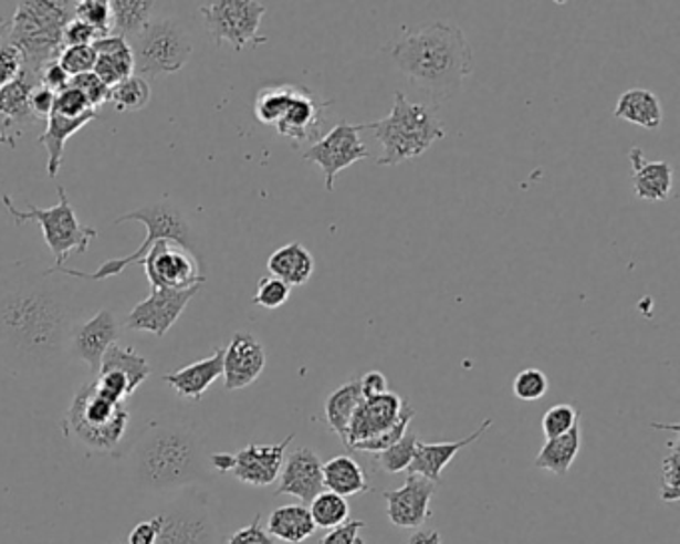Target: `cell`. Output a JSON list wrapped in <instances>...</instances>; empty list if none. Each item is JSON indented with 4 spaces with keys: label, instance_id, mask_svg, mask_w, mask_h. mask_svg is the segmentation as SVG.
Wrapping results in <instances>:
<instances>
[{
    "label": "cell",
    "instance_id": "cell-1",
    "mask_svg": "<svg viewBox=\"0 0 680 544\" xmlns=\"http://www.w3.org/2000/svg\"><path fill=\"white\" fill-rule=\"evenodd\" d=\"M74 307L44 273L0 278V347L21 362L46 363L69 347Z\"/></svg>",
    "mask_w": 680,
    "mask_h": 544
},
{
    "label": "cell",
    "instance_id": "cell-2",
    "mask_svg": "<svg viewBox=\"0 0 680 544\" xmlns=\"http://www.w3.org/2000/svg\"><path fill=\"white\" fill-rule=\"evenodd\" d=\"M397 69L436 98H449L473 72V49L463 31L449 22L409 29L394 44Z\"/></svg>",
    "mask_w": 680,
    "mask_h": 544
},
{
    "label": "cell",
    "instance_id": "cell-3",
    "mask_svg": "<svg viewBox=\"0 0 680 544\" xmlns=\"http://www.w3.org/2000/svg\"><path fill=\"white\" fill-rule=\"evenodd\" d=\"M134 473L148 489H176L208 477L203 444L190 425L178 421L153 423L133 453Z\"/></svg>",
    "mask_w": 680,
    "mask_h": 544
},
{
    "label": "cell",
    "instance_id": "cell-4",
    "mask_svg": "<svg viewBox=\"0 0 680 544\" xmlns=\"http://www.w3.org/2000/svg\"><path fill=\"white\" fill-rule=\"evenodd\" d=\"M76 2L71 0H29L19 2L12 17L9 44L24 59V72L41 82L46 64L59 61L64 51L62 32L74 19Z\"/></svg>",
    "mask_w": 680,
    "mask_h": 544
},
{
    "label": "cell",
    "instance_id": "cell-5",
    "mask_svg": "<svg viewBox=\"0 0 680 544\" xmlns=\"http://www.w3.org/2000/svg\"><path fill=\"white\" fill-rule=\"evenodd\" d=\"M364 130H372L384 146V156L377 166H397L426 154L437 140L446 138V128L436 112L426 104H416L406 98L404 92L394 94V108L381 121L362 124Z\"/></svg>",
    "mask_w": 680,
    "mask_h": 544
},
{
    "label": "cell",
    "instance_id": "cell-6",
    "mask_svg": "<svg viewBox=\"0 0 680 544\" xmlns=\"http://www.w3.org/2000/svg\"><path fill=\"white\" fill-rule=\"evenodd\" d=\"M130 220L133 222H143L146 226V232H148L143 245L136 252L126 255V258L108 260L94 273H82L79 270L64 268V265L62 268H51L49 273L72 275V278H81V280H86V282H102V280H108V278H114V275H121L133 263L143 262L146 253L153 250L154 243L163 242V240L182 243L184 248H188V250H192L196 253L192 226L186 220V213L172 200L166 198L163 202L150 203V206L138 208L134 212L124 213L114 223L130 222Z\"/></svg>",
    "mask_w": 680,
    "mask_h": 544
},
{
    "label": "cell",
    "instance_id": "cell-7",
    "mask_svg": "<svg viewBox=\"0 0 680 544\" xmlns=\"http://www.w3.org/2000/svg\"><path fill=\"white\" fill-rule=\"evenodd\" d=\"M130 415L124 404L101 394L96 381L82 385L66 414V429L84 447L98 453L114 451L126 433Z\"/></svg>",
    "mask_w": 680,
    "mask_h": 544
},
{
    "label": "cell",
    "instance_id": "cell-8",
    "mask_svg": "<svg viewBox=\"0 0 680 544\" xmlns=\"http://www.w3.org/2000/svg\"><path fill=\"white\" fill-rule=\"evenodd\" d=\"M59 196H61V202L56 206L44 210V208L34 206V203H29L27 212H22L12 203L9 193L2 196V206L7 208V213L12 216L14 222L24 223L34 220V222L41 223L44 242L56 258L54 268H62V263L69 260L71 253L86 252L92 238H98V230H94L91 226H84L76 218V212L72 210L71 200H69L66 190L62 186H59Z\"/></svg>",
    "mask_w": 680,
    "mask_h": 544
},
{
    "label": "cell",
    "instance_id": "cell-9",
    "mask_svg": "<svg viewBox=\"0 0 680 544\" xmlns=\"http://www.w3.org/2000/svg\"><path fill=\"white\" fill-rule=\"evenodd\" d=\"M128 44L133 49L134 74L143 79L182 71L193 51L190 34L172 19L148 22Z\"/></svg>",
    "mask_w": 680,
    "mask_h": 544
},
{
    "label": "cell",
    "instance_id": "cell-10",
    "mask_svg": "<svg viewBox=\"0 0 680 544\" xmlns=\"http://www.w3.org/2000/svg\"><path fill=\"white\" fill-rule=\"evenodd\" d=\"M200 12L218 46L228 42L236 52H240L244 51L248 44L258 46L268 42V39L260 34V24L268 12L265 2L218 0L203 2Z\"/></svg>",
    "mask_w": 680,
    "mask_h": 544
},
{
    "label": "cell",
    "instance_id": "cell-11",
    "mask_svg": "<svg viewBox=\"0 0 680 544\" xmlns=\"http://www.w3.org/2000/svg\"><path fill=\"white\" fill-rule=\"evenodd\" d=\"M154 519L158 523L156 544H218V524L200 494H186Z\"/></svg>",
    "mask_w": 680,
    "mask_h": 544
},
{
    "label": "cell",
    "instance_id": "cell-12",
    "mask_svg": "<svg viewBox=\"0 0 680 544\" xmlns=\"http://www.w3.org/2000/svg\"><path fill=\"white\" fill-rule=\"evenodd\" d=\"M140 265L153 290H188L206 282L198 253L172 240L154 243Z\"/></svg>",
    "mask_w": 680,
    "mask_h": 544
},
{
    "label": "cell",
    "instance_id": "cell-13",
    "mask_svg": "<svg viewBox=\"0 0 680 544\" xmlns=\"http://www.w3.org/2000/svg\"><path fill=\"white\" fill-rule=\"evenodd\" d=\"M362 130V124L354 126L342 122L305 150V160L317 164L324 170L327 192L334 190L335 176L339 171L354 166L356 161L369 158V150L359 138Z\"/></svg>",
    "mask_w": 680,
    "mask_h": 544
},
{
    "label": "cell",
    "instance_id": "cell-14",
    "mask_svg": "<svg viewBox=\"0 0 680 544\" xmlns=\"http://www.w3.org/2000/svg\"><path fill=\"white\" fill-rule=\"evenodd\" d=\"M198 292L200 285H193L188 290H153L150 295L138 303L126 317V327L134 332H148L156 337H164Z\"/></svg>",
    "mask_w": 680,
    "mask_h": 544
},
{
    "label": "cell",
    "instance_id": "cell-15",
    "mask_svg": "<svg viewBox=\"0 0 680 544\" xmlns=\"http://www.w3.org/2000/svg\"><path fill=\"white\" fill-rule=\"evenodd\" d=\"M332 106V102L320 101L314 92L304 86H294L292 101L287 104L282 121L274 128L280 136H284L294 146H302L305 142L320 140V134L324 128L325 111Z\"/></svg>",
    "mask_w": 680,
    "mask_h": 544
},
{
    "label": "cell",
    "instance_id": "cell-16",
    "mask_svg": "<svg viewBox=\"0 0 680 544\" xmlns=\"http://www.w3.org/2000/svg\"><path fill=\"white\" fill-rule=\"evenodd\" d=\"M437 484L419 474L407 473L406 483L396 491H386L387 519L399 529H419L426 523Z\"/></svg>",
    "mask_w": 680,
    "mask_h": 544
},
{
    "label": "cell",
    "instance_id": "cell-17",
    "mask_svg": "<svg viewBox=\"0 0 680 544\" xmlns=\"http://www.w3.org/2000/svg\"><path fill=\"white\" fill-rule=\"evenodd\" d=\"M121 335V323L111 310H102L94 313L88 322L81 323L74 327L71 335V349L74 357H79L84 363H88L94 375L101 374V363L104 353L108 352Z\"/></svg>",
    "mask_w": 680,
    "mask_h": 544
},
{
    "label": "cell",
    "instance_id": "cell-18",
    "mask_svg": "<svg viewBox=\"0 0 680 544\" xmlns=\"http://www.w3.org/2000/svg\"><path fill=\"white\" fill-rule=\"evenodd\" d=\"M324 491V463L317 453L300 447L285 457L275 494H292L307 506Z\"/></svg>",
    "mask_w": 680,
    "mask_h": 544
},
{
    "label": "cell",
    "instance_id": "cell-19",
    "mask_svg": "<svg viewBox=\"0 0 680 544\" xmlns=\"http://www.w3.org/2000/svg\"><path fill=\"white\" fill-rule=\"evenodd\" d=\"M404 399L397 394L387 391L377 397H367L359 407L347 429L346 447L352 451L357 443L374 439L377 435L386 433L399 421L404 411Z\"/></svg>",
    "mask_w": 680,
    "mask_h": 544
},
{
    "label": "cell",
    "instance_id": "cell-20",
    "mask_svg": "<svg viewBox=\"0 0 680 544\" xmlns=\"http://www.w3.org/2000/svg\"><path fill=\"white\" fill-rule=\"evenodd\" d=\"M265 367V349L252 333L238 332L223 349V385L228 391L254 384Z\"/></svg>",
    "mask_w": 680,
    "mask_h": 544
},
{
    "label": "cell",
    "instance_id": "cell-21",
    "mask_svg": "<svg viewBox=\"0 0 680 544\" xmlns=\"http://www.w3.org/2000/svg\"><path fill=\"white\" fill-rule=\"evenodd\" d=\"M294 441V435H287L282 443L248 444L240 453L234 454V473L240 483L252 487H270L280 479L284 467L287 444Z\"/></svg>",
    "mask_w": 680,
    "mask_h": 544
},
{
    "label": "cell",
    "instance_id": "cell-22",
    "mask_svg": "<svg viewBox=\"0 0 680 544\" xmlns=\"http://www.w3.org/2000/svg\"><path fill=\"white\" fill-rule=\"evenodd\" d=\"M491 425H493V419H485L465 439L451 441V443H421V441H417L416 454H414V461L409 464L407 473L419 474V477H423V479L431 481V483H441V474L446 471L447 464L453 461V457L459 451H463L469 444L478 443L479 439L488 433Z\"/></svg>",
    "mask_w": 680,
    "mask_h": 544
},
{
    "label": "cell",
    "instance_id": "cell-23",
    "mask_svg": "<svg viewBox=\"0 0 680 544\" xmlns=\"http://www.w3.org/2000/svg\"><path fill=\"white\" fill-rule=\"evenodd\" d=\"M223 375V349L218 347L212 355L203 357L200 362L190 363L178 372L164 375V381L172 387L176 394L190 399L200 401L203 394L212 387L213 381H218Z\"/></svg>",
    "mask_w": 680,
    "mask_h": 544
},
{
    "label": "cell",
    "instance_id": "cell-24",
    "mask_svg": "<svg viewBox=\"0 0 680 544\" xmlns=\"http://www.w3.org/2000/svg\"><path fill=\"white\" fill-rule=\"evenodd\" d=\"M632 166V192L639 200L665 202L672 192V166L667 161H650L640 148L629 154Z\"/></svg>",
    "mask_w": 680,
    "mask_h": 544
},
{
    "label": "cell",
    "instance_id": "cell-25",
    "mask_svg": "<svg viewBox=\"0 0 680 544\" xmlns=\"http://www.w3.org/2000/svg\"><path fill=\"white\" fill-rule=\"evenodd\" d=\"M96 52L94 74L101 79L108 88L130 79L134 74V56L130 44L123 36L108 34L98 41L92 42Z\"/></svg>",
    "mask_w": 680,
    "mask_h": 544
},
{
    "label": "cell",
    "instance_id": "cell-26",
    "mask_svg": "<svg viewBox=\"0 0 680 544\" xmlns=\"http://www.w3.org/2000/svg\"><path fill=\"white\" fill-rule=\"evenodd\" d=\"M268 272L290 287L305 285L315 272L314 255L302 243H285L284 248L270 255Z\"/></svg>",
    "mask_w": 680,
    "mask_h": 544
},
{
    "label": "cell",
    "instance_id": "cell-27",
    "mask_svg": "<svg viewBox=\"0 0 680 544\" xmlns=\"http://www.w3.org/2000/svg\"><path fill=\"white\" fill-rule=\"evenodd\" d=\"M96 112H88L81 118H64L51 112L46 118V130L39 138V144H42L49 151V160H46V171L51 178H56L61 171L62 158H64V144L74 136L76 132L82 130L88 122L96 121Z\"/></svg>",
    "mask_w": 680,
    "mask_h": 544
},
{
    "label": "cell",
    "instance_id": "cell-28",
    "mask_svg": "<svg viewBox=\"0 0 680 544\" xmlns=\"http://www.w3.org/2000/svg\"><path fill=\"white\" fill-rule=\"evenodd\" d=\"M265 531L278 541L300 544L305 543L310 536H314L317 529L305 504H285L272 511Z\"/></svg>",
    "mask_w": 680,
    "mask_h": 544
},
{
    "label": "cell",
    "instance_id": "cell-29",
    "mask_svg": "<svg viewBox=\"0 0 680 544\" xmlns=\"http://www.w3.org/2000/svg\"><path fill=\"white\" fill-rule=\"evenodd\" d=\"M615 116L620 121L637 124L645 130H657L662 124V106L655 92L630 88L625 94H620Z\"/></svg>",
    "mask_w": 680,
    "mask_h": 544
},
{
    "label": "cell",
    "instance_id": "cell-30",
    "mask_svg": "<svg viewBox=\"0 0 680 544\" xmlns=\"http://www.w3.org/2000/svg\"><path fill=\"white\" fill-rule=\"evenodd\" d=\"M324 489L339 496H354L366 493L369 489L366 471L356 459L347 454H337L332 461L324 463Z\"/></svg>",
    "mask_w": 680,
    "mask_h": 544
},
{
    "label": "cell",
    "instance_id": "cell-31",
    "mask_svg": "<svg viewBox=\"0 0 680 544\" xmlns=\"http://www.w3.org/2000/svg\"><path fill=\"white\" fill-rule=\"evenodd\" d=\"M362 401H364V395H362L359 379L339 385L325 399V421L329 425V429L342 439L344 444H346L349 423H352V419H354L357 407H359Z\"/></svg>",
    "mask_w": 680,
    "mask_h": 544
},
{
    "label": "cell",
    "instance_id": "cell-32",
    "mask_svg": "<svg viewBox=\"0 0 680 544\" xmlns=\"http://www.w3.org/2000/svg\"><path fill=\"white\" fill-rule=\"evenodd\" d=\"M580 453V421L571 429L569 433L561 435L555 439H547L543 449L535 457V467L548 473H569L571 467Z\"/></svg>",
    "mask_w": 680,
    "mask_h": 544
},
{
    "label": "cell",
    "instance_id": "cell-33",
    "mask_svg": "<svg viewBox=\"0 0 680 544\" xmlns=\"http://www.w3.org/2000/svg\"><path fill=\"white\" fill-rule=\"evenodd\" d=\"M101 372L123 374L128 381V394L130 395L153 374L146 357L136 352L133 345H118V343H114L112 347H108V352L104 353Z\"/></svg>",
    "mask_w": 680,
    "mask_h": 544
},
{
    "label": "cell",
    "instance_id": "cell-34",
    "mask_svg": "<svg viewBox=\"0 0 680 544\" xmlns=\"http://www.w3.org/2000/svg\"><path fill=\"white\" fill-rule=\"evenodd\" d=\"M154 7L153 0H112V34L130 41L153 21Z\"/></svg>",
    "mask_w": 680,
    "mask_h": 544
},
{
    "label": "cell",
    "instance_id": "cell-35",
    "mask_svg": "<svg viewBox=\"0 0 680 544\" xmlns=\"http://www.w3.org/2000/svg\"><path fill=\"white\" fill-rule=\"evenodd\" d=\"M292 92H294V84H275V86L262 88L255 96V118L265 126H275L287 111V104L292 101Z\"/></svg>",
    "mask_w": 680,
    "mask_h": 544
},
{
    "label": "cell",
    "instance_id": "cell-36",
    "mask_svg": "<svg viewBox=\"0 0 680 544\" xmlns=\"http://www.w3.org/2000/svg\"><path fill=\"white\" fill-rule=\"evenodd\" d=\"M307 509L312 514L315 529L332 531L335 526L347 523V519H349L347 499L339 496V494L329 493V491L317 494Z\"/></svg>",
    "mask_w": 680,
    "mask_h": 544
},
{
    "label": "cell",
    "instance_id": "cell-37",
    "mask_svg": "<svg viewBox=\"0 0 680 544\" xmlns=\"http://www.w3.org/2000/svg\"><path fill=\"white\" fill-rule=\"evenodd\" d=\"M150 96H153V91H150L148 81L133 74L130 79L112 86L108 102H112L118 112H136L148 106Z\"/></svg>",
    "mask_w": 680,
    "mask_h": 544
},
{
    "label": "cell",
    "instance_id": "cell-38",
    "mask_svg": "<svg viewBox=\"0 0 680 544\" xmlns=\"http://www.w3.org/2000/svg\"><path fill=\"white\" fill-rule=\"evenodd\" d=\"M417 441H419L417 435L414 431H407L396 444H391L386 451L376 454V463L379 464V469L389 474L407 471L409 464L414 461Z\"/></svg>",
    "mask_w": 680,
    "mask_h": 544
},
{
    "label": "cell",
    "instance_id": "cell-39",
    "mask_svg": "<svg viewBox=\"0 0 680 544\" xmlns=\"http://www.w3.org/2000/svg\"><path fill=\"white\" fill-rule=\"evenodd\" d=\"M414 415H416V409L411 407L409 401L404 404V411H401V417H399V421H397L391 429H387L386 433L377 435L374 439H369V441H364V443H357L352 451H362V453H372L377 454L381 453V451H386L389 449L391 444H396L404 435L409 431V423H411V419H414Z\"/></svg>",
    "mask_w": 680,
    "mask_h": 544
},
{
    "label": "cell",
    "instance_id": "cell-40",
    "mask_svg": "<svg viewBox=\"0 0 680 544\" xmlns=\"http://www.w3.org/2000/svg\"><path fill=\"white\" fill-rule=\"evenodd\" d=\"M660 499L677 503L680 499V449L679 441H670L669 454L662 459L660 473Z\"/></svg>",
    "mask_w": 680,
    "mask_h": 544
},
{
    "label": "cell",
    "instance_id": "cell-41",
    "mask_svg": "<svg viewBox=\"0 0 680 544\" xmlns=\"http://www.w3.org/2000/svg\"><path fill=\"white\" fill-rule=\"evenodd\" d=\"M74 19L91 24L102 36L112 34L111 2L108 0H81L74 7Z\"/></svg>",
    "mask_w": 680,
    "mask_h": 544
},
{
    "label": "cell",
    "instance_id": "cell-42",
    "mask_svg": "<svg viewBox=\"0 0 680 544\" xmlns=\"http://www.w3.org/2000/svg\"><path fill=\"white\" fill-rule=\"evenodd\" d=\"M580 417L577 407L571 404L553 405L547 414L543 415V433L547 439H555L561 435L569 433L575 425L579 423Z\"/></svg>",
    "mask_w": 680,
    "mask_h": 544
},
{
    "label": "cell",
    "instance_id": "cell-43",
    "mask_svg": "<svg viewBox=\"0 0 680 544\" xmlns=\"http://www.w3.org/2000/svg\"><path fill=\"white\" fill-rule=\"evenodd\" d=\"M547 375L543 374L541 369H535V367L523 369V372L515 377V381H513V394H515L517 399L527 401V404H533V401L543 399V397L547 395Z\"/></svg>",
    "mask_w": 680,
    "mask_h": 544
},
{
    "label": "cell",
    "instance_id": "cell-44",
    "mask_svg": "<svg viewBox=\"0 0 680 544\" xmlns=\"http://www.w3.org/2000/svg\"><path fill=\"white\" fill-rule=\"evenodd\" d=\"M290 293H292L290 285H285L278 278L265 275L258 283V290H255L252 303L258 305V307H264V310H278V307H282L290 300Z\"/></svg>",
    "mask_w": 680,
    "mask_h": 544
},
{
    "label": "cell",
    "instance_id": "cell-45",
    "mask_svg": "<svg viewBox=\"0 0 680 544\" xmlns=\"http://www.w3.org/2000/svg\"><path fill=\"white\" fill-rule=\"evenodd\" d=\"M59 64H61L62 71L66 72L71 79L74 76H81L86 72L94 71V64H96V52L92 46H69L61 52L59 56Z\"/></svg>",
    "mask_w": 680,
    "mask_h": 544
},
{
    "label": "cell",
    "instance_id": "cell-46",
    "mask_svg": "<svg viewBox=\"0 0 680 544\" xmlns=\"http://www.w3.org/2000/svg\"><path fill=\"white\" fill-rule=\"evenodd\" d=\"M52 112L59 114V116H64V118H81L84 114L96 111H92L91 104H88L86 96L81 91L66 86L64 91L59 92L54 96Z\"/></svg>",
    "mask_w": 680,
    "mask_h": 544
},
{
    "label": "cell",
    "instance_id": "cell-47",
    "mask_svg": "<svg viewBox=\"0 0 680 544\" xmlns=\"http://www.w3.org/2000/svg\"><path fill=\"white\" fill-rule=\"evenodd\" d=\"M69 86L81 91L86 96L92 111L101 108L104 102H108V94H111V88L94 72H86V74H81V76H74V79L69 81Z\"/></svg>",
    "mask_w": 680,
    "mask_h": 544
},
{
    "label": "cell",
    "instance_id": "cell-48",
    "mask_svg": "<svg viewBox=\"0 0 680 544\" xmlns=\"http://www.w3.org/2000/svg\"><path fill=\"white\" fill-rule=\"evenodd\" d=\"M22 71H24V59H22L21 51L9 42L2 44L0 46V91L17 81Z\"/></svg>",
    "mask_w": 680,
    "mask_h": 544
},
{
    "label": "cell",
    "instance_id": "cell-49",
    "mask_svg": "<svg viewBox=\"0 0 680 544\" xmlns=\"http://www.w3.org/2000/svg\"><path fill=\"white\" fill-rule=\"evenodd\" d=\"M98 39H101V34L94 31L91 24L79 21V19H72L62 32L64 49H69V46H92V42L98 41Z\"/></svg>",
    "mask_w": 680,
    "mask_h": 544
},
{
    "label": "cell",
    "instance_id": "cell-50",
    "mask_svg": "<svg viewBox=\"0 0 680 544\" xmlns=\"http://www.w3.org/2000/svg\"><path fill=\"white\" fill-rule=\"evenodd\" d=\"M364 529H366L364 521H349V523L327 531L320 544H366V541L362 538Z\"/></svg>",
    "mask_w": 680,
    "mask_h": 544
},
{
    "label": "cell",
    "instance_id": "cell-51",
    "mask_svg": "<svg viewBox=\"0 0 680 544\" xmlns=\"http://www.w3.org/2000/svg\"><path fill=\"white\" fill-rule=\"evenodd\" d=\"M228 544H275V541L262 526V516L258 514L252 523L244 529H240V531H236L228 538Z\"/></svg>",
    "mask_w": 680,
    "mask_h": 544
},
{
    "label": "cell",
    "instance_id": "cell-52",
    "mask_svg": "<svg viewBox=\"0 0 680 544\" xmlns=\"http://www.w3.org/2000/svg\"><path fill=\"white\" fill-rule=\"evenodd\" d=\"M54 92L49 91L46 86H34L31 92V111L34 112V116L39 118V121H46L49 118V114L52 112V106H54Z\"/></svg>",
    "mask_w": 680,
    "mask_h": 544
},
{
    "label": "cell",
    "instance_id": "cell-53",
    "mask_svg": "<svg viewBox=\"0 0 680 544\" xmlns=\"http://www.w3.org/2000/svg\"><path fill=\"white\" fill-rule=\"evenodd\" d=\"M69 81H71V76L62 71L61 64L56 61L46 64L44 71L41 72L42 86H46L54 94L64 91L69 86Z\"/></svg>",
    "mask_w": 680,
    "mask_h": 544
},
{
    "label": "cell",
    "instance_id": "cell-54",
    "mask_svg": "<svg viewBox=\"0 0 680 544\" xmlns=\"http://www.w3.org/2000/svg\"><path fill=\"white\" fill-rule=\"evenodd\" d=\"M359 387H362L364 399H367V397H377V395H384L389 391L387 377L381 374V372H367V374L359 379Z\"/></svg>",
    "mask_w": 680,
    "mask_h": 544
},
{
    "label": "cell",
    "instance_id": "cell-55",
    "mask_svg": "<svg viewBox=\"0 0 680 544\" xmlns=\"http://www.w3.org/2000/svg\"><path fill=\"white\" fill-rule=\"evenodd\" d=\"M156 538H158V523L153 519L134 526L133 533L128 536V544H156Z\"/></svg>",
    "mask_w": 680,
    "mask_h": 544
},
{
    "label": "cell",
    "instance_id": "cell-56",
    "mask_svg": "<svg viewBox=\"0 0 680 544\" xmlns=\"http://www.w3.org/2000/svg\"><path fill=\"white\" fill-rule=\"evenodd\" d=\"M407 544H443V538L436 529H417L416 533L407 538Z\"/></svg>",
    "mask_w": 680,
    "mask_h": 544
},
{
    "label": "cell",
    "instance_id": "cell-57",
    "mask_svg": "<svg viewBox=\"0 0 680 544\" xmlns=\"http://www.w3.org/2000/svg\"><path fill=\"white\" fill-rule=\"evenodd\" d=\"M210 464L218 473H228L234 469V454L230 453H213L210 457Z\"/></svg>",
    "mask_w": 680,
    "mask_h": 544
},
{
    "label": "cell",
    "instance_id": "cell-58",
    "mask_svg": "<svg viewBox=\"0 0 680 544\" xmlns=\"http://www.w3.org/2000/svg\"><path fill=\"white\" fill-rule=\"evenodd\" d=\"M12 21L9 19H4V17H0V39L2 36H9V32H11Z\"/></svg>",
    "mask_w": 680,
    "mask_h": 544
},
{
    "label": "cell",
    "instance_id": "cell-59",
    "mask_svg": "<svg viewBox=\"0 0 680 544\" xmlns=\"http://www.w3.org/2000/svg\"><path fill=\"white\" fill-rule=\"evenodd\" d=\"M0 146H9V148H12V150H14V148H17V140H14V138H9V136H2V134H0Z\"/></svg>",
    "mask_w": 680,
    "mask_h": 544
}]
</instances>
